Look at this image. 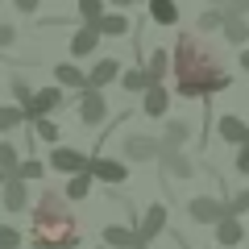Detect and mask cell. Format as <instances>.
<instances>
[{"label":"cell","mask_w":249,"mask_h":249,"mask_svg":"<svg viewBox=\"0 0 249 249\" xmlns=\"http://www.w3.org/2000/svg\"><path fill=\"white\" fill-rule=\"evenodd\" d=\"M96 46H100V29H96V25H79V29L71 34V42H67V50H71L75 58H88Z\"/></svg>","instance_id":"2e32d148"},{"label":"cell","mask_w":249,"mask_h":249,"mask_svg":"<svg viewBox=\"0 0 249 249\" xmlns=\"http://www.w3.org/2000/svg\"><path fill=\"white\" fill-rule=\"evenodd\" d=\"M124 150V162H158L162 158V137H150V133H129L121 142Z\"/></svg>","instance_id":"277c9868"},{"label":"cell","mask_w":249,"mask_h":249,"mask_svg":"<svg viewBox=\"0 0 249 249\" xmlns=\"http://www.w3.org/2000/svg\"><path fill=\"white\" fill-rule=\"evenodd\" d=\"M21 162H25V158L17 154V145H13L9 137H4V142H0V175H4V178H13V175H17V166H21Z\"/></svg>","instance_id":"cb8c5ba5"},{"label":"cell","mask_w":249,"mask_h":249,"mask_svg":"<svg viewBox=\"0 0 249 249\" xmlns=\"http://www.w3.org/2000/svg\"><path fill=\"white\" fill-rule=\"evenodd\" d=\"M232 166H237V175H249V142L237 145V158H232Z\"/></svg>","instance_id":"e575fe53"},{"label":"cell","mask_w":249,"mask_h":249,"mask_svg":"<svg viewBox=\"0 0 249 249\" xmlns=\"http://www.w3.org/2000/svg\"><path fill=\"white\" fill-rule=\"evenodd\" d=\"M0 187H4V175H0Z\"/></svg>","instance_id":"b9f144b4"},{"label":"cell","mask_w":249,"mask_h":249,"mask_svg":"<svg viewBox=\"0 0 249 249\" xmlns=\"http://www.w3.org/2000/svg\"><path fill=\"white\" fill-rule=\"evenodd\" d=\"M224 13H232V17H245V13H249V0H232Z\"/></svg>","instance_id":"8d00e7d4"},{"label":"cell","mask_w":249,"mask_h":249,"mask_svg":"<svg viewBox=\"0 0 249 249\" xmlns=\"http://www.w3.org/2000/svg\"><path fill=\"white\" fill-rule=\"evenodd\" d=\"M46 166H54L58 175H83V170L91 166V154H83V150H75V145H54L50 150V162Z\"/></svg>","instance_id":"5b68a950"},{"label":"cell","mask_w":249,"mask_h":249,"mask_svg":"<svg viewBox=\"0 0 249 249\" xmlns=\"http://www.w3.org/2000/svg\"><path fill=\"white\" fill-rule=\"evenodd\" d=\"M21 124H25V108L21 104H0V137L21 129Z\"/></svg>","instance_id":"d4e9b609"},{"label":"cell","mask_w":249,"mask_h":249,"mask_svg":"<svg viewBox=\"0 0 249 249\" xmlns=\"http://www.w3.org/2000/svg\"><path fill=\"white\" fill-rule=\"evenodd\" d=\"M170 67H175L178 100H212L216 91L232 88V79L216 67V54L208 50L196 34H178L175 54H170Z\"/></svg>","instance_id":"6da1fadb"},{"label":"cell","mask_w":249,"mask_h":249,"mask_svg":"<svg viewBox=\"0 0 249 249\" xmlns=\"http://www.w3.org/2000/svg\"><path fill=\"white\" fill-rule=\"evenodd\" d=\"M216 4H220V9H229V4H232V0H216Z\"/></svg>","instance_id":"60d3db41"},{"label":"cell","mask_w":249,"mask_h":249,"mask_svg":"<svg viewBox=\"0 0 249 249\" xmlns=\"http://www.w3.org/2000/svg\"><path fill=\"white\" fill-rule=\"evenodd\" d=\"M96 29H100V37H121V34H129V17L124 13H104L96 21Z\"/></svg>","instance_id":"7402d4cb"},{"label":"cell","mask_w":249,"mask_h":249,"mask_svg":"<svg viewBox=\"0 0 249 249\" xmlns=\"http://www.w3.org/2000/svg\"><path fill=\"white\" fill-rule=\"evenodd\" d=\"M224 37H229L232 46H245V42H249V21L229 13V21H224Z\"/></svg>","instance_id":"484cf974"},{"label":"cell","mask_w":249,"mask_h":249,"mask_svg":"<svg viewBox=\"0 0 249 249\" xmlns=\"http://www.w3.org/2000/svg\"><path fill=\"white\" fill-rule=\"evenodd\" d=\"M216 133H220L229 145H245V142H249V124L241 121L237 112H224L220 121H216Z\"/></svg>","instance_id":"5bb4252c"},{"label":"cell","mask_w":249,"mask_h":249,"mask_svg":"<svg viewBox=\"0 0 249 249\" xmlns=\"http://www.w3.org/2000/svg\"><path fill=\"white\" fill-rule=\"evenodd\" d=\"M96 249H108V245H96Z\"/></svg>","instance_id":"7bdbcfd3"},{"label":"cell","mask_w":249,"mask_h":249,"mask_svg":"<svg viewBox=\"0 0 249 249\" xmlns=\"http://www.w3.org/2000/svg\"><path fill=\"white\" fill-rule=\"evenodd\" d=\"M0 208H4L9 216L29 212V183H21V178H4V187H0Z\"/></svg>","instance_id":"9c48e42d"},{"label":"cell","mask_w":249,"mask_h":249,"mask_svg":"<svg viewBox=\"0 0 249 249\" xmlns=\"http://www.w3.org/2000/svg\"><path fill=\"white\" fill-rule=\"evenodd\" d=\"M91 170H83V175H71L67 178V187H62V196H67V204H79V199H88L91 196Z\"/></svg>","instance_id":"d6986e66"},{"label":"cell","mask_w":249,"mask_h":249,"mask_svg":"<svg viewBox=\"0 0 249 249\" xmlns=\"http://www.w3.org/2000/svg\"><path fill=\"white\" fill-rule=\"evenodd\" d=\"M54 79H58V88L88 91V71H79L75 62H58V67H54Z\"/></svg>","instance_id":"e0dca14e"},{"label":"cell","mask_w":249,"mask_h":249,"mask_svg":"<svg viewBox=\"0 0 249 249\" xmlns=\"http://www.w3.org/2000/svg\"><path fill=\"white\" fill-rule=\"evenodd\" d=\"M58 133H62V129H58V124L50 121V116L34 121V137H37V142H46V145H58Z\"/></svg>","instance_id":"83f0119b"},{"label":"cell","mask_w":249,"mask_h":249,"mask_svg":"<svg viewBox=\"0 0 249 249\" xmlns=\"http://www.w3.org/2000/svg\"><path fill=\"white\" fill-rule=\"evenodd\" d=\"M121 75H124V71H121V62H116V58H100L96 67L88 71V88H91V91H104L108 83L121 79Z\"/></svg>","instance_id":"9a60e30c"},{"label":"cell","mask_w":249,"mask_h":249,"mask_svg":"<svg viewBox=\"0 0 249 249\" xmlns=\"http://www.w3.org/2000/svg\"><path fill=\"white\" fill-rule=\"evenodd\" d=\"M187 216H191L196 224H204V229H216V224L229 216V204L216 199V196H191L187 199Z\"/></svg>","instance_id":"3957f363"},{"label":"cell","mask_w":249,"mask_h":249,"mask_svg":"<svg viewBox=\"0 0 249 249\" xmlns=\"http://www.w3.org/2000/svg\"><path fill=\"white\" fill-rule=\"evenodd\" d=\"M79 237L83 232H79V220H75L67 196L46 187L37 196L34 212H29V245L34 249H75Z\"/></svg>","instance_id":"7a4b0ae2"},{"label":"cell","mask_w":249,"mask_h":249,"mask_svg":"<svg viewBox=\"0 0 249 249\" xmlns=\"http://www.w3.org/2000/svg\"><path fill=\"white\" fill-rule=\"evenodd\" d=\"M13 42H17V29H13V25H0V50H9Z\"/></svg>","instance_id":"d590c367"},{"label":"cell","mask_w":249,"mask_h":249,"mask_svg":"<svg viewBox=\"0 0 249 249\" xmlns=\"http://www.w3.org/2000/svg\"><path fill=\"white\" fill-rule=\"evenodd\" d=\"M187 142H191V124L187 121H166V129H162V150H183Z\"/></svg>","instance_id":"ac0fdd59"},{"label":"cell","mask_w":249,"mask_h":249,"mask_svg":"<svg viewBox=\"0 0 249 249\" xmlns=\"http://www.w3.org/2000/svg\"><path fill=\"white\" fill-rule=\"evenodd\" d=\"M166 220H170V208L166 204H150L145 208V216L137 220V237L150 245V241H158L162 232H166Z\"/></svg>","instance_id":"ba28073f"},{"label":"cell","mask_w":249,"mask_h":249,"mask_svg":"<svg viewBox=\"0 0 249 249\" xmlns=\"http://www.w3.org/2000/svg\"><path fill=\"white\" fill-rule=\"evenodd\" d=\"M224 204H229V216H237V220H241V216L249 212V187H241V191H232V196L224 199Z\"/></svg>","instance_id":"4dcf8cb0"},{"label":"cell","mask_w":249,"mask_h":249,"mask_svg":"<svg viewBox=\"0 0 249 249\" xmlns=\"http://www.w3.org/2000/svg\"><path fill=\"white\" fill-rule=\"evenodd\" d=\"M158 166H162V175H166V178H178V183H187V178L196 175V162L187 158L183 150H162Z\"/></svg>","instance_id":"8fae6325"},{"label":"cell","mask_w":249,"mask_h":249,"mask_svg":"<svg viewBox=\"0 0 249 249\" xmlns=\"http://www.w3.org/2000/svg\"><path fill=\"white\" fill-rule=\"evenodd\" d=\"M79 17H83V25H96L104 17V0H79Z\"/></svg>","instance_id":"1f68e13d"},{"label":"cell","mask_w":249,"mask_h":249,"mask_svg":"<svg viewBox=\"0 0 249 249\" xmlns=\"http://www.w3.org/2000/svg\"><path fill=\"white\" fill-rule=\"evenodd\" d=\"M241 67H245V75H249V46L241 50Z\"/></svg>","instance_id":"f35d334b"},{"label":"cell","mask_w":249,"mask_h":249,"mask_svg":"<svg viewBox=\"0 0 249 249\" xmlns=\"http://www.w3.org/2000/svg\"><path fill=\"white\" fill-rule=\"evenodd\" d=\"M121 88H124V91H137V96H145V91L158 88V83L145 75V67H133V71H124V75H121Z\"/></svg>","instance_id":"44dd1931"},{"label":"cell","mask_w":249,"mask_h":249,"mask_svg":"<svg viewBox=\"0 0 249 249\" xmlns=\"http://www.w3.org/2000/svg\"><path fill=\"white\" fill-rule=\"evenodd\" d=\"M104 245L108 249H150L137 237V224H108L104 229Z\"/></svg>","instance_id":"7c38bea8"},{"label":"cell","mask_w":249,"mask_h":249,"mask_svg":"<svg viewBox=\"0 0 249 249\" xmlns=\"http://www.w3.org/2000/svg\"><path fill=\"white\" fill-rule=\"evenodd\" d=\"M91 178L96 183H108V187H121L129 178V162H116V158H104V154H91Z\"/></svg>","instance_id":"52a82bcc"},{"label":"cell","mask_w":249,"mask_h":249,"mask_svg":"<svg viewBox=\"0 0 249 249\" xmlns=\"http://www.w3.org/2000/svg\"><path fill=\"white\" fill-rule=\"evenodd\" d=\"M112 4L116 9H129V4H137V0H112Z\"/></svg>","instance_id":"ab89813d"},{"label":"cell","mask_w":249,"mask_h":249,"mask_svg":"<svg viewBox=\"0 0 249 249\" xmlns=\"http://www.w3.org/2000/svg\"><path fill=\"white\" fill-rule=\"evenodd\" d=\"M75 112H79V124H88V129H96V124H104L108 116V100L104 91H79V100H75Z\"/></svg>","instance_id":"8992f818"},{"label":"cell","mask_w":249,"mask_h":249,"mask_svg":"<svg viewBox=\"0 0 249 249\" xmlns=\"http://www.w3.org/2000/svg\"><path fill=\"white\" fill-rule=\"evenodd\" d=\"M0 249H21V232L13 224H0Z\"/></svg>","instance_id":"836d02e7"},{"label":"cell","mask_w":249,"mask_h":249,"mask_svg":"<svg viewBox=\"0 0 249 249\" xmlns=\"http://www.w3.org/2000/svg\"><path fill=\"white\" fill-rule=\"evenodd\" d=\"M166 71H170V54L166 50H154L150 62H145V75H150L154 83H162V79H166Z\"/></svg>","instance_id":"4316f807"},{"label":"cell","mask_w":249,"mask_h":249,"mask_svg":"<svg viewBox=\"0 0 249 249\" xmlns=\"http://www.w3.org/2000/svg\"><path fill=\"white\" fill-rule=\"evenodd\" d=\"M245 232H249L245 220H237V216H224V220L212 229V237H216V245H224V249H241Z\"/></svg>","instance_id":"4fadbf2b"},{"label":"cell","mask_w":249,"mask_h":249,"mask_svg":"<svg viewBox=\"0 0 249 249\" xmlns=\"http://www.w3.org/2000/svg\"><path fill=\"white\" fill-rule=\"evenodd\" d=\"M13 4H17V9H21V13H34V9H37V4H42V0H13Z\"/></svg>","instance_id":"74e56055"},{"label":"cell","mask_w":249,"mask_h":249,"mask_svg":"<svg viewBox=\"0 0 249 249\" xmlns=\"http://www.w3.org/2000/svg\"><path fill=\"white\" fill-rule=\"evenodd\" d=\"M224 21H229V13H224L220 4H212L208 13H199V29H204V34H212V29H224Z\"/></svg>","instance_id":"f1b7e54d"},{"label":"cell","mask_w":249,"mask_h":249,"mask_svg":"<svg viewBox=\"0 0 249 249\" xmlns=\"http://www.w3.org/2000/svg\"><path fill=\"white\" fill-rule=\"evenodd\" d=\"M145 4H150V17L158 25H178V4L175 0H145Z\"/></svg>","instance_id":"603a6c76"},{"label":"cell","mask_w":249,"mask_h":249,"mask_svg":"<svg viewBox=\"0 0 249 249\" xmlns=\"http://www.w3.org/2000/svg\"><path fill=\"white\" fill-rule=\"evenodd\" d=\"M42 175H46V162H37V158H25V162L17 166V175H13V178H21V183H34V178H42Z\"/></svg>","instance_id":"f546056e"},{"label":"cell","mask_w":249,"mask_h":249,"mask_svg":"<svg viewBox=\"0 0 249 249\" xmlns=\"http://www.w3.org/2000/svg\"><path fill=\"white\" fill-rule=\"evenodd\" d=\"M62 100H67V96H62V88H58V83H54V88H37L34 104L25 108V121L34 124V121H42V116H50L54 108H62Z\"/></svg>","instance_id":"30bf717a"},{"label":"cell","mask_w":249,"mask_h":249,"mask_svg":"<svg viewBox=\"0 0 249 249\" xmlns=\"http://www.w3.org/2000/svg\"><path fill=\"white\" fill-rule=\"evenodd\" d=\"M9 88H13V100H17V104H21V108H29V104H34V96H37V91H34V88H29V83H25V79H13V83H9Z\"/></svg>","instance_id":"d6a6232c"},{"label":"cell","mask_w":249,"mask_h":249,"mask_svg":"<svg viewBox=\"0 0 249 249\" xmlns=\"http://www.w3.org/2000/svg\"><path fill=\"white\" fill-rule=\"evenodd\" d=\"M166 108H170V91L162 88V83L142 96V112H145V116H166Z\"/></svg>","instance_id":"ffe728a7"}]
</instances>
